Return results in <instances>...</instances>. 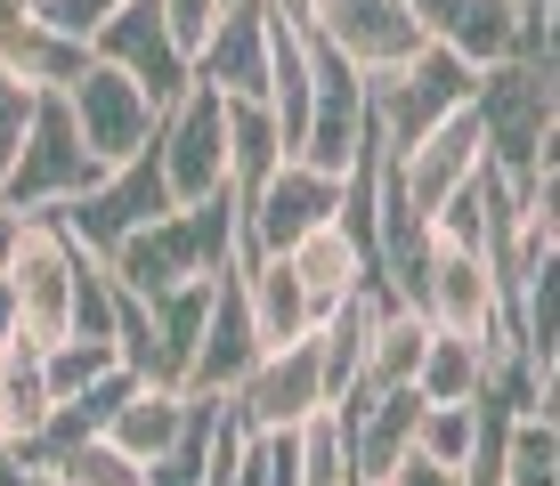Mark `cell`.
<instances>
[{"mask_svg":"<svg viewBox=\"0 0 560 486\" xmlns=\"http://www.w3.org/2000/svg\"><path fill=\"white\" fill-rule=\"evenodd\" d=\"M154 211H171V194H163V163H154V146H139L130 163H114L106 179L82 194V203L57 211V220H66L90 251H114V244L130 236V227H147Z\"/></svg>","mask_w":560,"mask_h":486,"instance_id":"15","label":"cell"},{"mask_svg":"<svg viewBox=\"0 0 560 486\" xmlns=\"http://www.w3.org/2000/svg\"><path fill=\"white\" fill-rule=\"evenodd\" d=\"M358 82H365V130H374L382 154L415 146L431 122H447L455 106H471V66H463L455 49H439V42H422L407 66H390V73H358Z\"/></svg>","mask_w":560,"mask_h":486,"instance_id":"3","label":"cell"},{"mask_svg":"<svg viewBox=\"0 0 560 486\" xmlns=\"http://www.w3.org/2000/svg\"><path fill=\"white\" fill-rule=\"evenodd\" d=\"M25 478H42V486H147V462H130L122 446H106V438H73V446L33 454Z\"/></svg>","mask_w":560,"mask_h":486,"instance_id":"28","label":"cell"},{"mask_svg":"<svg viewBox=\"0 0 560 486\" xmlns=\"http://www.w3.org/2000/svg\"><path fill=\"white\" fill-rule=\"evenodd\" d=\"M479 170H488V139H479V114H471V106H455L447 122H431L415 146L382 154V179H390V194L415 211L422 227H431L439 211H447V194L471 187Z\"/></svg>","mask_w":560,"mask_h":486,"instance_id":"9","label":"cell"},{"mask_svg":"<svg viewBox=\"0 0 560 486\" xmlns=\"http://www.w3.org/2000/svg\"><path fill=\"white\" fill-rule=\"evenodd\" d=\"M236 244H244L236 194H211V203H171V211H154L147 227H130V236L114 244V251H98V260H106V276L122 284V292L154 300V292H179V284L211 276Z\"/></svg>","mask_w":560,"mask_h":486,"instance_id":"2","label":"cell"},{"mask_svg":"<svg viewBox=\"0 0 560 486\" xmlns=\"http://www.w3.org/2000/svg\"><path fill=\"white\" fill-rule=\"evenodd\" d=\"M25 341V317H16V292H9V276H0V357Z\"/></svg>","mask_w":560,"mask_h":486,"instance_id":"37","label":"cell"},{"mask_svg":"<svg viewBox=\"0 0 560 486\" xmlns=\"http://www.w3.org/2000/svg\"><path fill=\"white\" fill-rule=\"evenodd\" d=\"M90 66V42L57 33L33 0H0V73L25 90H66L73 73Z\"/></svg>","mask_w":560,"mask_h":486,"instance_id":"16","label":"cell"},{"mask_svg":"<svg viewBox=\"0 0 560 486\" xmlns=\"http://www.w3.org/2000/svg\"><path fill=\"white\" fill-rule=\"evenodd\" d=\"M415 446L431 462H455V471H463L471 446H479V398L471 405H422V414H415Z\"/></svg>","mask_w":560,"mask_h":486,"instance_id":"31","label":"cell"},{"mask_svg":"<svg viewBox=\"0 0 560 486\" xmlns=\"http://www.w3.org/2000/svg\"><path fill=\"white\" fill-rule=\"evenodd\" d=\"M301 486H365L350 471V438H341L334 405H325L317 422H301Z\"/></svg>","mask_w":560,"mask_h":486,"instance_id":"32","label":"cell"},{"mask_svg":"<svg viewBox=\"0 0 560 486\" xmlns=\"http://www.w3.org/2000/svg\"><path fill=\"white\" fill-rule=\"evenodd\" d=\"M203 308H211V276L179 284V292H154L147 317H154V341H163V374L179 381L187 357H196V333H203Z\"/></svg>","mask_w":560,"mask_h":486,"instance_id":"29","label":"cell"},{"mask_svg":"<svg viewBox=\"0 0 560 486\" xmlns=\"http://www.w3.org/2000/svg\"><path fill=\"white\" fill-rule=\"evenodd\" d=\"M90 57L122 66L130 82L154 97V106H171V97L196 82V66H187V49L171 42V25H163V9H154V0H122L114 16H98V33H90Z\"/></svg>","mask_w":560,"mask_h":486,"instance_id":"14","label":"cell"},{"mask_svg":"<svg viewBox=\"0 0 560 486\" xmlns=\"http://www.w3.org/2000/svg\"><path fill=\"white\" fill-rule=\"evenodd\" d=\"M33 9L49 16L57 33H73V42H90V33H98V16H114L122 9V0H33Z\"/></svg>","mask_w":560,"mask_h":486,"instance_id":"36","label":"cell"},{"mask_svg":"<svg viewBox=\"0 0 560 486\" xmlns=\"http://www.w3.org/2000/svg\"><path fill=\"white\" fill-rule=\"evenodd\" d=\"M407 300L431 317V333H455V341H512L504 333V284H495L488 251L479 244H455V236H431L422 244V268H415V292Z\"/></svg>","mask_w":560,"mask_h":486,"instance_id":"7","label":"cell"},{"mask_svg":"<svg viewBox=\"0 0 560 486\" xmlns=\"http://www.w3.org/2000/svg\"><path fill=\"white\" fill-rule=\"evenodd\" d=\"M211 430H220V398H203V405H196V422H187V438L171 446V454H154V462H147V486H203Z\"/></svg>","mask_w":560,"mask_h":486,"instance_id":"33","label":"cell"},{"mask_svg":"<svg viewBox=\"0 0 560 486\" xmlns=\"http://www.w3.org/2000/svg\"><path fill=\"white\" fill-rule=\"evenodd\" d=\"M244 300H253L260 341H293V333L317 324V308H308V292H301V276H293L284 251H253V244H244Z\"/></svg>","mask_w":560,"mask_h":486,"instance_id":"24","label":"cell"},{"mask_svg":"<svg viewBox=\"0 0 560 486\" xmlns=\"http://www.w3.org/2000/svg\"><path fill=\"white\" fill-rule=\"evenodd\" d=\"M277 16H293V25H308V0H268Z\"/></svg>","mask_w":560,"mask_h":486,"instance_id":"39","label":"cell"},{"mask_svg":"<svg viewBox=\"0 0 560 486\" xmlns=\"http://www.w3.org/2000/svg\"><path fill=\"white\" fill-rule=\"evenodd\" d=\"M415 414H422L415 389H350V398L334 405L341 438H350V471H358L365 486H374V478L415 446Z\"/></svg>","mask_w":560,"mask_h":486,"instance_id":"17","label":"cell"},{"mask_svg":"<svg viewBox=\"0 0 560 486\" xmlns=\"http://www.w3.org/2000/svg\"><path fill=\"white\" fill-rule=\"evenodd\" d=\"M57 97H66V114H73V130H82V146L98 154L106 170L130 163L139 146H154V114H163V106H154V97L130 82L122 66H106V57H90V66L73 73Z\"/></svg>","mask_w":560,"mask_h":486,"instance_id":"11","label":"cell"},{"mask_svg":"<svg viewBox=\"0 0 560 486\" xmlns=\"http://www.w3.org/2000/svg\"><path fill=\"white\" fill-rule=\"evenodd\" d=\"M495 486H560V414L512 405L495 430Z\"/></svg>","mask_w":560,"mask_h":486,"instance_id":"25","label":"cell"},{"mask_svg":"<svg viewBox=\"0 0 560 486\" xmlns=\"http://www.w3.org/2000/svg\"><path fill=\"white\" fill-rule=\"evenodd\" d=\"M268 73V0H228L211 42L196 49V82H211L220 97H260Z\"/></svg>","mask_w":560,"mask_h":486,"instance_id":"19","label":"cell"},{"mask_svg":"<svg viewBox=\"0 0 560 486\" xmlns=\"http://www.w3.org/2000/svg\"><path fill=\"white\" fill-rule=\"evenodd\" d=\"M98 179H106V163L82 146L66 97L42 90V97H33L25 139H16V163H9V179H0V203H9V211H66V203H82Z\"/></svg>","mask_w":560,"mask_h":486,"instance_id":"4","label":"cell"},{"mask_svg":"<svg viewBox=\"0 0 560 486\" xmlns=\"http://www.w3.org/2000/svg\"><path fill=\"white\" fill-rule=\"evenodd\" d=\"M284 260H293V276H301V292H308V308H317V317H325L334 300H350V292H358L365 276H374V260H365V251H358L350 236H341L334 220H325V227H308L301 244H284Z\"/></svg>","mask_w":560,"mask_h":486,"instance_id":"23","label":"cell"},{"mask_svg":"<svg viewBox=\"0 0 560 486\" xmlns=\"http://www.w3.org/2000/svg\"><path fill=\"white\" fill-rule=\"evenodd\" d=\"M236 211H244V244L253 251H284V244H301L308 227H325L341 211V170H317L308 154H284Z\"/></svg>","mask_w":560,"mask_h":486,"instance_id":"13","label":"cell"},{"mask_svg":"<svg viewBox=\"0 0 560 486\" xmlns=\"http://www.w3.org/2000/svg\"><path fill=\"white\" fill-rule=\"evenodd\" d=\"M9 292H16V317H25V341L49 348L73 333V308H82V236H73L57 211H33L25 236L9 251Z\"/></svg>","mask_w":560,"mask_h":486,"instance_id":"5","label":"cell"},{"mask_svg":"<svg viewBox=\"0 0 560 486\" xmlns=\"http://www.w3.org/2000/svg\"><path fill=\"white\" fill-rule=\"evenodd\" d=\"M49 414H57V398H49V374H42V348L16 341L0 357V446H9V462H25L42 446Z\"/></svg>","mask_w":560,"mask_h":486,"instance_id":"22","label":"cell"},{"mask_svg":"<svg viewBox=\"0 0 560 486\" xmlns=\"http://www.w3.org/2000/svg\"><path fill=\"white\" fill-rule=\"evenodd\" d=\"M365 146V82L341 66L334 49L317 42V97H308V130H301V154L317 170H350V154Z\"/></svg>","mask_w":560,"mask_h":486,"instance_id":"18","label":"cell"},{"mask_svg":"<svg viewBox=\"0 0 560 486\" xmlns=\"http://www.w3.org/2000/svg\"><path fill=\"white\" fill-rule=\"evenodd\" d=\"M284 163V139H277V114L260 97H228V194H253L268 170Z\"/></svg>","mask_w":560,"mask_h":486,"instance_id":"27","label":"cell"},{"mask_svg":"<svg viewBox=\"0 0 560 486\" xmlns=\"http://www.w3.org/2000/svg\"><path fill=\"white\" fill-rule=\"evenodd\" d=\"M504 348V341H495ZM488 341H455V333H431L422 341V365H415V398L422 405H471L488 389Z\"/></svg>","mask_w":560,"mask_h":486,"instance_id":"26","label":"cell"},{"mask_svg":"<svg viewBox=\"0 0 560 486\" xmlns=\"http://www.w3.org/2000/svg\"><path fill=\"white\" fill-rule=\"evenodd\" d=\"M308 33L341 57L350 73H390L431 42L415 0H308Z\"/></svg>","mask_w":560,"mask_h":486,"instance_id":"12","label":"cell"},{"mask_svg":"<svg viewBox=\"0 0 560 486\" xmlns=\"http://www.w3.org/2000/svg\"><path fill=\"white\" fill-rule=\"evenodd\" d=\"M154 9H163L171 42L187 49V66H196V49L211 42V25H220V9H228V0H154Z\"/></svg>","mask_w":560,"mask_h":486,"instance_id":"34","label":"cell"},{"mask_svg":"<svg viewBox=\"0 0 560 486\" xmlns=\"http://www.w3.org/2000/svg\"><path fill=\"white\" fill-rule=\"evenodd\" d=\"M114 365H122V357H114V341H98V333H66V341L42 348V374H49V398L57 405L82 398V389L98 381V374H114Z\"/></svg>","mask_w":560,"mask_h":486,"instance_id":"30","label":"cell"},{"mask_svg":"<svg viewBox=\"0 0 560 486\" xmlns=\"http://www.w3.org/2000/svg\"><path fill=\"white\" fill-rule=\"evenodd\" d=\"M422 341H431V317L415 300H382L374 324H365V348H358V381L350 389H415V365H422ZM341 389V398H350ZM334 398V405H341Z\"/></svg>","mask_w":560,"mask_h":486,"instance_id":"21","label":"cell"},{"mask_svg":"<svg viewBox=\"0 0 560 486\" xmlns=\"http://www.w3.org/2000/svg\"><path fill=\"white\" fill-rule=\"evenodd\" d=\"M374 486H463V471H455V462H431L422 446H407V454H398Z\"/></svg>","mask_w":560,"mask_h":486,"instance_id":"35","label":"cell"},{"mask_svg":"<svg viewBox=\"0 0 560 486\" xmlns=\"http://www.w3.org/2000/svg\"><path fill=\"white\" fill-rule=\"evenodd\" d=\"M471 114H479V139H488V170L512 194H528L552 163L560 139V82H552V57L512 49L504 66H479L471 73Z\"/></svg>","mask_w":560,"mask_h":486,"instance_id":"1","label":"cell"},{"mask_svg":"<svg viewBox=\"0 0 560 486\" xmlns=\"http://www.w3.org/2000/svg\"><path fill=\"white\" fill-rule=\"evenodd\" d=\"M196 405L203 398H187L179 381H130L122 389V405L106 414V446H122L130 462H154V454H171V446L187 438V422H196Z\"/></svg>","mask_w":560,"mask_h":486,"instance_id":"20","label":"cell"},{"mask_svg":"<svg viewBox=\"0 0 560 486\" xmlns=\"http://www.w3.org/2000/svg\"><path fill=\"white\" fill-rule=\"evenodd\" d=\"M154 163H163L171 203H211V194H228V97L211 82H187L154 114Z\"/></svg>","mask_w":560,"mask_h":486,"instance_id":"8","label":"cell"},{"mask_svg":"<svg viewBox=\"0 0 560 486\" xmlns=\"http://www.w3.org/2000/svg\"><path fill=\"white\" fill-rule=\"evenodd\" d=\"M0 486H16V478H0Z\"/></svg>","mask_w":560,"mask_h":486,"instance_id":"40","label":"cell"},{"mask_svg":"<svg viewBox=\"0 0 560 486\" xmlns=\"http://www.w3.org/2000/svg\"><path fill=\"white\" fill-rule=\"evenodd\" d=\"M260 348L268 341L253 324V300H244V244H236L220 268H211V308H203V333H196V357H187L179 389H187V398H228Z\"/></svg>","mask_w":560,"mask_h":486,"instance_id":"10","label":"cell"},{"mask_svg":"<svg viewBox=\"0 0 560 486\" xmlns=\"http://www.w3.org/2000/svg\"><path fill=\"white\" fill-rule=\"evenodd\" d=\"M25 220H33V211H9V203H0V268H9V251H16V236H25Z\"/></svg>","mask_w":560,"mask_h":486,"instance_id":"38","label":"cell"},{"mask_svg":"<svg viewBox=\"0 0 560 486\" xmlns=\"http://www.w3.org/2000/svg\"><path fill=\"white\" fill-rule=\"evenodd\" d=\"M325 405H334V381H325L317 324L293 333V341H268L260 357L244 365V381L228 389V422H236V430H301Z\"/></svg>","mask_w":560,"mask_h":486,"instance_id":"6","label":"cell"}]
</instances>
